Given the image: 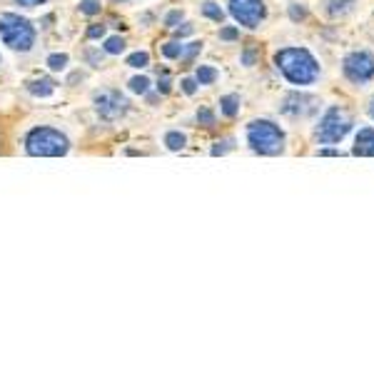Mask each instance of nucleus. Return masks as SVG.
Masks as SVG:
<instances>
[{
  "instance_id": "24",
  "label": "nucleus",
  "mask_w": 374,
  "mask_h": 374,
  "mask_svg": "<svg viewBox=\"0 0 374 374\" xmlns=\"http://www.w3.org/2000/svg\"><path fill=\"white\" fill-rule=\"evenodd\" d=\"M105 35V25H93V28L88 30V38H103Z\"/></svg>"
},
{
  "instance_id": "10",
  "label": "nucleus",
  "mask_w": 374,
  "mask_h": 374,
  "mask_svg": "<svg viewBox=\"0 0 374 374\" xmlns=\"http://www.w3.org/2000/svg\"><path fill=\"white\" fill-rule=\"evenodd\" d=\"M354 155L374 157V127H364V130L357 132V140H354Z\"/></svg>"
},
{
  "instance_id": "3",
  "label": "nucleus",
  "mask_w": 374,
  "mask_h": 374,
  "mask_svg": "<svg viewBox=\"0 0 374 374\" xmlns=\"http://www.w3.org/2000/svg\"><path fill=\"white\" fill-rule=\"evenodd\" d=\"M0 38L8 48L28 53L35 45V28L25 18L13 15V13H3L0 15Z\"/></svg>"
},
{
  "instance_id": "25",
  "label": "nucleus",
  "mask_w": 374,
  "mask_h": 374,
  "mask_svg": "<svg viewBox=\"0 0 374 374\" xmlns=\"http://www.w3.org/2000/svg\"><path fill=\"white\" fill-rule=\"evenodd\" d=\"M230 148H232V140H222V143H217V148L212 150V155H222V153H227Z\"/></svg>"
},
{
  "instance_id": "13",
  "label": "nucleus",
  "mask_w": 374,
  "mask_h": 374,
  "mask_svg": "<svg viewBox=\"0 0 374 374\" xmlns=\"http://www.w3.org/2000/svg\"><path fill=\"white\" fill-rule=\"evenodd\" d=\"M352 6H354V0H330V3H327V13H330V15H342V13L352 11Z\"/></svg>"
},
{
  "instance_id": "8",
  "label": "nucleus",
  "mask_w": 374,
  "mask_h": 374,
  "mask_svg": "<svg viewBox=\"0 0 374 374\" xmlns=\"http://www.w3.org/2000/svg\"><path fill=\"white\" fill-rule=\"evenodd\" d=\"M95 108L105 120H117L127 112V100L117 90H105V93L95 95Z\"/></svg>"
},
{
  "instance_id": "6",
  "label": "nucleus",
  "mask_w": 374,
  "mask_h": 374,
  "mask_svg": "<svg viewBox=\"0 0 374 374\" xmlns=\"http://www.w3.org/2000/svg\"><path fill=\"white\" fill-rule=\"evenodd\" d=\"M344 75L357 85L369 83L374 77V56L367 50H357L344 58Z\"/></svg>"
},
{
  "instance_id": "28",
  "label": "nucleus",
  "mask_w": 374,
  "mask_h": 374,
  "mask_svg": "<svg viewBox=\"0 0 374 374\" xmlns=\"http://www.w3.org/2000/svg\"><path fill=\"white\" fill-rule=\"evenodd\" d=\"M220 38L222 40H235L237 38V30L235 28H222L220 30Z\"/></svg>"
},
{
  "instance_id": "9",
  "label": "nucleus",
  "mask_w": 374,
  "mask_h": 374,
  "mask_svg": "<svg viewBox=\"0 0 374 374\" xmlns=\"http://www.w3.org/2000/svg\"><path fill=\"white\" fill-rule=\"evenodd\" d=\"M319 100L314 98V95H307V93H290L285 100H282L280 110L285 112V115L290 117H307L312 115L314 110H317Z\"/></svg>"
},
{
  "instance_id": "27",
  "label": "nucleus",
  "mask_w": 374,
  "mask_h": 374,
  "mask_svg": "<svg viewBox=\"0 0 374 374\" xmlns=\"http://www.w3.org/2000/svg\"><path fill=\"white\" fill-rule=\"evenodd\" d=\"M182 90H185L187 95H193L195 90H198V83H195V80H182Z\"/></svg>"
},
{
  "instance_id": "11",
  "label": "nucleus",
  "mask_w": 374,
  "mask_h": 374,
  "mask_svg": "<svg viewBox=\"0 0 374 374\" xmlns=\"http://www.w3.org/2000/svg\"><path fill=\"white\" fill-rule=\"evenodd\" d=\"M28 90L33 95H38V98H48V95L56 90V85L50 83V80H33V83L28 85Z\"/></svg>"
},
{
  "instance_id": "32",
  "label": "nucleus",
  "mask_w": 374,
  "mask_h": 374,
  "mask_svg": "<svg viewBox=\"0 0 374 374\" xmlns=\"http://www.w3.org/2000/svg\"><path fill=\"white\" fill-rule=\"evenodd\" d=\"M190 33H193V25H182V28L177 30V35H180V38H182V35H190Z\"/></svg>"
},
{
  "instance_id": "26",
  "label": "nucleus",
  "mask_w": 374,
  "mask_h": 374,
  "mask_svg": "<svg viewBox=\"0 0 374 374\" xmlns=\"http://www.w3.org/2000/svg\"><path fill=\"white\" fill-rule=\"evenodd\" d=\"M182 20V13L180 11H172L170 15H167V25H170V28H175V22H180Z\"/></svg>"
},
{
  "instance_id": "21",
  "label": "nucleus",
  "mask_w": 374,
  "mask_h": 374,
  "mask_svg": "<svg viewBox=\"0 0 374 374\" xmlns=\"http://www.w3.org/2000/svg\"><path fill=\"white\" fill-rule=\"evenodd\" d=\"M148 85H150L148 77H132V80H130V90H132V93H140V95L148 93Z\"/></svg>"
},
{
  "instance_id": "18",
  "label": "nucleus",
  "mask_w": 374,
  "mask_h": 374,
  "mask_svg": "<svg viewBox=\"0 0 374 374\" xmlns=\"http://www.w3.org/2000/svg\"><path fill=\"white\" fill-rule=\"evenodd\" d=\"M122 50H125V40L122 38H110L105 43V53H110V56H117Z\"/></svg>"
},
{
  "instance_id": "15",
  "label": "nucleus",
  "mask_w": 374,
  "mask_h": 374,
  "mask_svg": "<svg viewBox=\"0 0 374 374\" xmlns=\"http://www.w3.org/2000/svg\"><path fill=\"white\" fill-rule=\"evenodd\" d=\"M185 143H187V138L182 135V132H167L165 135V145L170 150H182L185 148Z\"/></svg>"
},
{
  "instance_id": "1",
  "label": "nucleus",
  "mask_w": 374,
  "mask_h": 374,
  "mask_svg": "<svg viewBox=\"0 0 374 374\" xmlns=\"http://www.w3.org/2000/svg\"><path fill=\"white\" fill-rule=\"evenodd\" d=\"M275 63L282 75L292 85H312L319 77V65L314 56L304 48H285L275 56Z\"/></svg>"
},
{
  "instance_id": "14",
  "label": "nucleus",
  "mask_w": 374,
  "mask_h": 374,
  "mask_svg": "<svg viewBox=\"0 0 374 374\" xmlns=\"http://www.w3.org/2000/svg\"><path fill=\"white\" fill-rule=\"evenodd\" d=\"M217 80V70L209 65H200L198 67V83L200 85H212Z\"/></svg>"
},
{
  "instance_id": "2",
  "label": "nucleus",
  "mask_w": 374,
  "mask_h": 374,
  "mask_svg": "<svg viewBox=\"0 0 374 374\" xmlns=\"http://www.w3.org/2000/svg\"><path fill=\"white\" fill-rule=\"evenodd\" d=\"M247 143L259 155H280L285 150V132L270 120H254L247 127Z\"/></svg>"
},
{
  "instance_id": "30",
  "label": "nucleus",
  "mask_w": 374,
  "mask_h": 374,
  "mask_svg": "<svg viewBox=\"0 0 374 374\" xmlns=\"http://www.w3.org/2000/svg\"><path fill=\"white\" fill-rule=\"evenodd\" d=\"M160 90H162V93H170V80H167V77H162V80H160V85H157Z\"/></svg>"
},
{
  "instance_id": "23",
  "label": "nucleus",
  "mask_w": 374,
  "mask_h": 374,
  "mask_svg": "<svg viewBox=\"0 0 374 374\" xmlns=\"http://www.w3.org/2000/svg\"><path fill=\"white\" fill-rule=\"evenodd\" d=\"M198 120L200 122H202V125H215V115H212V112H209V110H200L198 112Z\"/></svg>"
},
{
  "instance_id": "29",
  "label": "nucleus",
  "mask_w": 374,
  "mask_h": 374,
  "mask_svg": "<svg viewBox=\"0 0 374 374\" xmlns=\"http://www.w3.org/2000/svg\"><path fill=\"white\" fill-rule=\"evenodd\" d=\"M290 15H292V20H302V18H304V8L292 6L290 8Z\"/></svg>"
},
{
  "instance_id": "33",
  "label": "nucleus",
  "mask_w": 374,
  "mask_h": 374,
  "mask_svg": "<svg viewBox=\"0 0 374 374\" xmlns=\"http://www.w3.org/2000/svg\"><path fill=\"white\" fill-rule=\"evenodd\" d=\"M369 117L374 120V100H372V105H369Z\"/></svg>"
},
{
  "instance_id": "20",
  "label": "nucleus",
  "mask_w": 374,
  "mask_h": 374,
  "mask_svg": "<svg viewBox=\"0 0 374 374\" xmlns=\"http://www.w3.org/2000/svg\"><path fill=\"white\" fill-rule=\"evenodd\" d=\"M65 65H67V56H63V53H56V56L48 58V67H50V70H63Z\"/></svg>"
},
{
  "instance_id": "17",
  "label": "nucleus",
  "mask_w": 374,
  "mask_h": 374,
  "mask_svg": "<svg viewBox=\"0 0 374 374\" xmlns=\"http://www.w3.org/2000/svg\"><path fill=\"white\" fill-rule=\"evenodd\" d=\"M202 13L209 18V20H215V22H222V18H225V13H222L220 8L215 6V3H205V6H202Z\"/></svg>"
},
{
  "instance_id": "12",
  "label": "nucleus",
  "mask_w": 374,
  "mask_h": 374,
  "mask_svg": "<svg viewBox=\"0 0 374 374\" xmlns=\"http://www.w3.org/2000/svg\"><path fill=\"white\" fill-rule=\"evenodd\" d=\"M220 108L227 117H235L237 110H240V98H237V95H225V98L220 100Z\"/></svg>"
},
{
  "instance_id": "7",
  "label": "nucleus",
  "mask_w": 374,
  "mask_h": 374,
  "mask_svg": "<svg viewBox=\"0 0 374 374\" xmlns=\"http://www.w3.org/2000/svg\"><path fill=\"white\" fill-rule=\"evenodd\" d=\"M230 15L245 28H257L267 11L262 0H230Z\"/></svg>"
},
{
  "instance_id": "4",
  "label": "nucleus",
  "mask_w": 374,
  "mask_h": 374,
  "mask_svg": "<svg viewBox=\"0 0 374 374\" xmlns=\"http://www.w3.org/2000/svg\"><path fill=\"white\" fill-rule=\"evenodd\" d=\"M25 148L30 155L35 157H60L67 153V138L60 130H53V127H35L33 132L25 140Z\"/></svg>"
},
{
  "instance_id": "22",
  "label": "nucleus",
  "mask_w": 374,
  "mask_h": 374,
  "mask_svg": "<svg viewBox=\"0 0 374 374\" xmlns=\"http://www.w3.org/2000/svg\"><path fill=\"white\" fill-rule=\"evenodd\" d=\"M80 11H83L85 15H95V13H100V3L98 0H83V3H80Z\"/></svg>"
},
{
  "instance_id": "31",
  "label": "nucleus",
  "mask_w": 374,
  "mask_h": 374,
  "mask_svg": "<svg viewBox=\"0 0 374 374\" xmlns=\"http://www.w3.org/2000/svg\"><path fill=\"white\" fill-rule=\"evenodd\" d=\"M18 3H20V6H25V8H33V6H40L43 0H18Z\"/></svg>"
},
{
  "instance_id": "5",
  "label": "nucleus",
  "mask_w": 374,
  "mask_h": 374,
  "mask_svg": "<svg viewBox=\"0 0 374 374\" xmlns=\"http://www.w3.org/2000/svg\"><path fill=\"white\" fill-rule=\"evenodd\" d=\"M349 130H352V117H349V112L342 110V108H330V110L322 115V120L317 122L314 135H317L319 143L332 145V143H340Z\"/></svg>"
},
{
  "instance_id": "19",
  "label": "nucleus",
  "mask_w": 374,
  "mask_h": 374,
  "mask_svg": "<svg viewBox=\"0 0 374 374\" xmlns=\"http://www.w3.org/2000/svg\"><path fill=\"white\" fill-rule=\"evenodd\" d=\"M148 63H150L148 53H132V56L127 58V65H130V67H145Z\"/></svg>"
},
{
  "instance_id": "16",
  "label": "nucleus",
  "mask_w": 374,
  "mask_h": 374,
  "mask_svg": "<svg viewBox=\"0 0 374 374\" xmlns=\"http://www.w3.org/2000/svg\"><path fill=\"white\" fill-rule=\"evenodd\" d=\"M162 56H165V58H182V56H185V45H182V43L162 45Z\"/></svg>"
}]
</instances>
